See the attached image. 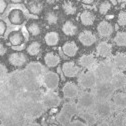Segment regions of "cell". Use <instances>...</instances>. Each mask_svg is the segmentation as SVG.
<instances>
[{"label":"cell","mask_w":126,"mask_h":126,"mask_svg":"<svg viewBox=\"0 0 126 126\" xmlns=\"http://www.w3.org/2000/svg\"><path fill=\"white\" fill-rule=\"evenodd\" d=\"M77 112L78 108L75 102H66L65 104H63L62 108L56 114V121L62 126L68 125L71 122L72 118L77 114Z\"/></svg>","instance_id":"obj_1"},{"label":"cell","mask_w":126,"mask_h":126,"mask_svg":"<svg viewBox=\"0 0 126 126\" xmlns=\"http://www.w3.org/2000/svg\"><path fill=\"white\" fill-rule=\"evenodd\" d=\"M93 72L97 78V81H110L115 74L116 69L113 66L111 60L106 59L102 62H99L98 66Z\"/></svg>","instance_id":"obj_2"},{"label":"cell","mask_w":126,"mask_h":126,"mask_svg":"<svg viewBox=\"0 0 126 126\" xmlns=\"http://www.w3.org/2000/svg\"><path fill=\"white\" fill-rule=\"evenodd\" d=\"M93 93L97 101H107L111 100L115 89L110 81H97L95 87L93 88Z\"/></svg>","instance_id":"obj_3"},{"label":"cell","mask_w":126,"mask_h":126,"mask_svg":"<svg viewBox=\"0 0 126 126\" xmlns=\"http://www.w3.org/2000/svg\"><path fill=\"white\" fill-rule=\"evenodd\" d=\"M96 103H97V99L95 95H94L93 92H90V91H84L83 93L79 94L76 102L78 111L81 110L82 112L93 111Z\"/></svg>","instance_id":"obj_4"},{"label":"cell","mask_w":126,"mask_h":126,"mask_svg":"<svg viewBox=\"0 0 126 126\" xmlns=\"http://www.w3.org/2000/svg\"><path fill=\"white\" fill-rule=\"evenodd\" d=\"M97 83V78L93 71L84 70L79 73L77 76V84L79 88H82L83 90H89L93 89Z\"/></svg>","instance_id":"obj_5"},{"label":"cell","mask_w":126,"mask_h":126,"mask_svg":"<svg viewBox=\"0 0 126 126\" xmlns=\"http://www.w3.org/2000/svg\"><path fill=\"white\" fill-rule=\"evenodd\" d=\"M77 64L80 66V68H83L89 71H94L99 64V60L95 53L88 52V53L82 54L78 58Z\"/></svg>","instance_id":"obj_6"},{"label":"cell","mask_w":126,"mask_h":126,"mask_svg":"<svg viewBox=\"0 0 126 126\" xmlns=\"http://www.w3.org/2000/svg\"><path fill=\"white\" fill-rule=\"evenodd\" d=\"M41 83L47 91H55L60 84V76L55 71H47L42 76Z\"/></svg>","instance_id":"obj_7"},{"label":"cell","mask_w":126,"mask_h":126,"mask_svg":"<svg viewBox=\"0 0 126 126\" xmlns=\"http://www.w3.org/2000/svg\"><path fill=\"white\" fill-rule=\"evenodd\" d=\"M114 108L115 107H114L113 103L110 100H107V101H97L95 107H94L93 112L98 116V118L106 119V118L110 117L113 114Z\"/></svg>","instance_id":"obj_8"},{"label":"cell","mask_w":126,"mask_h":126,"mask_svg":"<svg viewBox=\"0 0 126 126\" xmlns=\"http://www.w3.org/2000/svg\"><path fill=\"white\" fill-rule=\"evenodd\" d=\"M6 60L8 64L14 68H22L28 63V57L21 51H12L8 53Z\"/></svg>","instance_id":"obj_9"},{"label":"cell","mask_w":126,"mask_h":126,"mask_svg":"<svg viewBox=\"0 0 126 126\" xmlns=\"http://www.w3.org/2000/svg\"><path fill=\"white\" fill-rule=\"evenodd\" d=\"M61 71L65 78H67V79H73V78L79 75V73L81 72V68L75 61L67 60V61L62 62Z\"/></svg>","instance_id":"obj_10"},{"label":"cell","mask_w":126,"mask_h":126,"mask_svg":"<svg viewBox=\"0 0 126 126\" xmlns=\"http://www.w3.org/2000/svg\"><path fill=\"white\" fill-rule=\"evenodd\" d=\"M77 40L83 47H91L97 42V35L93 30L84 29L77 34Z\"/></svg>","instance_id":"obj_11"},{"label":"cell","mask_w":126,"mask_h":126,"mask_svg":"<svg viewBox=\"0 0 126 126\" xmlns=\"http://www.w3.org/2000/svg\"><path fill=\"white\" fill-rule=\"evenodd\" d=\"M95 54L98 58L104 60L109 59L113 54V45L108 40H101L97 43L95 47Z\"/></svg>","instance_id":"obj_12"},{"label":"cell","mask_w":126,"mask_h":126,"mask_svg":"<svg viewBox=\"0 0 126 126\" xmlns=\"http://www.w3.org/2000/svg\"><path fill=\"white\" fill-rule=\"evenodd\" d=\"M61 93L65 99H76L79 96V86L74 81H66L61 87Z\"/></svg>","instance_id":"obj_13"},{"label":"cell","mask_w":126,"mask_h":126,"mask_svg":"<svg viewBox=\"0 0 126 126\" xmlns=\"http://www.w3.org/2000/svg\"><path fill=\"white\" fill-rule=\"evenodd\" d=\"M96 32L100 38H109L114 32V26L108 20H101L96 25Z\"/></svg>","instance_id":"obj_14"},{"label":"cell","mask_w":126,"mask_h":126,"mask_svg":"<svg viewBox=\"0 0 126 126\" xmlns=\"http://www.w3.org/2000/svg\"><path fill=\"white\" fill-rule=\"evenodd\" d=\"M42 59L44 62V65L49 69H54V68L58 67V65L61 63V57L55 51L45 52L42 56Z\"/></svg>","instance_id":"obj_15"},{"label":"cell","mask_w":126,"mask_h":126,"mask_svg":"<svg viewBox=\"0 0 126 126\" xmlns=\"http://www.w3.org/2000/svg\"><path fill=\"white\" fill-rule=\"evenodd\" d=\"M42 102L47 108H57L61 103V98L55 91H47L42 97Z\"/></svg>","instance_id":"obj_16"},{"label":"cell","mask_w":126,"mask_h":126,"mask_svg":"<svg viewBox=\"0 0 126 126\" xmlns=\"http://www.w3.org/2000/svg\"><path fill=\"white\" fill-rule=\"evenodd\" d=\"M61 50L65 56L69 57V58H74L75 56H77L78 52H79L80 48L78 43L74 40H67L61 46Z\"/></svg>","instance_id":"obj_17"},{"label":"cell","mask_w":126,"mask_h":126,"mask_svg":"<svg viewBox=\"0 0 126 126\" xmlns=\"http://www.w3.org/2000/svg\"><path fill=\"white\" fill-rule=\"evenodd\" d=\"M111 62L116 71H126V51H117L112 55Z\"/></svg>","instance_id":"obj_18"},{"label":"cell","mask_w":126,"mask_h":126,"mask_svg":"<svg viewBox=\"0 0 126 126\" xmlns=\"http://www.w3.org/2000/svg\"><path fill=\"white\" fill-rule=\"evenodd\" d=\"M78 25L73 19H67L63 22L61 26V31L62 33L67 37H73L78 34Z\"/></svg>","instance_id":"obj_19"},{"label":"cell","mask_w":126,"mask_h":126,"mask_svg":"<svg viewBox=\"0 0 126 126\" xmlns=\"http://www.w3.org/2000/svg\"><path fill=\"white\" fill-rule=\"evenodd\" d=\"M111 102L113 103L114 107L118 109L119 111H124L126 109V91L123 90L115 91L111 98Z\"/></svg>","instance_id":"obj_20"},{"label":"cell","mask_w":126,"mask_h":126,"mask_svg":"<svg viewBox=\"0 0 126 126\" xmlns=\"http://www.w3.org/2000/svg\"><path fill=\"white\" fill-rule=\"evenodd\" d=\"M95 20H96V15L90 9H84L79 14V21L83 26L86 27L92 26L95 23Z\"/></svg>","instance_id":"obj_21"},{"label":"cell","mask_w":126,"mask_h":126,"mask_svg":"<svg viewBox=\"0 0 126 126\" xmlns=\"http://www.w3.org/2000/svg\"><path fill=\"white\" fill-rule=\"evenodd\" d=\"M8 20L12 25H21L25 22V14L21 9L14 8L8 14Z\"/></svg>","instance_id":"obj_22"},{"label":"cell","mask_w":126,"mask_h":126,"mask_svg":"<svg viewBox=\"0 0 126 126\" xmlns=\"http://www.w3.org/2000/svg\"><path fill=\"white\" fill-rule=\"evenodd\" d=\"M110 83L112 84L115 91L124 89L126 87V74L124 72L116 71L112 77V79L110 80Z\"/></svg>","instance_id":"obj_23"},{"label":"cell","mask_w":126,"mask_h":126,"mask_svg":"<svg viewBox=\"0 0 126 126\" xmlns=\"http://www.w3.org/2000/svg\"><path fill=\"white\" fill-rule=\"evenodd\" d=\"M7 41L11 46H21L25 43V36L20 30L11 31L7 37Z\"/></svg>","instance_id":"obj_24"},{"label":"cell","mask_w":126,"mask_h":126,"mask_svg":"<svg viewBox=\"0 0 126 126\" xmlns=\"http://www.w3.org/2000/svg\"><path fill=\"white\" fill-rule=\"evenodd\" d=\"M44 42L45 44L48 46V47H56L59 45L60 43V34L58 31L56 30H50V31H47V32L44 34Z\"/></svg>","instance_id":"obj_25"},{"label":"cell","mask_w":126,"mask_h":126,"mask_svg":"<svg viewBox=\"0 0 126 126\" xmlns=\"http://www.w3.org/2000/svg\"><path fill=\"white\" fill-rule=\"evenodd\" d=\"M25 27H26V30L29 33V35L32 36V37H38L42 32L41 23L38 20H35V19L28 20L25 24Z\"/></svg>","instance_id":"obj_26"},{"label":"cell","mask_w":126,"mask_h":126,"mask_svg":"<svg viewBox=\"0 0 126 126\" xmlns=\"http://www.w3.org/2000/svg\"><path fill=\"white\" fill-rule=\"evenodd\" d=\"M26 4V8L28 9V11L32 14V15H36L39 16L41 15V13L44 10V5L45 2L43 1H38V0H33V1H26L24 2Z\"/></svg>","instance_id":"obj_27"},{"label":"cell","mask_w":126,"mask_h":126,"mask_svg":"<svg viewBox=\"0 0 126 126\" xmlns=\"http://www.w3.org/2000/svg\"><path fill=\"white\" fill-rule=\"evenodd\" d=\"M41 51H42V44H41V42H39L37 40L30 41L26 45V48H25V52L30 57L38 56L41 53Z\"/></svg>","instance_id":"obj_28"},{"label":"cell","mask_w":126,"mask_h":126,"mask_svg":"<svg viewBox=\"0 0 126 126\" xmlns=\"http://www.w3.org/2000/svg\"><path fill=\"white\" fill-rule=\"evenodd\" d=\"M61 10L66 16H74L78 12V5L74 1L66 0V1H63L61 3Z\"/></svg>","instance_id":"obj_29"},{"label":"cell","mask_w":126,"mask_h":126,"mask_svg":"<svg viewBox=\"0 0 126 126\" xmlns=\"http://www.w3.org/2000/svg\"><path fill=\"white\" fill-rule=\"evenodd\" d=\"M44 21L46 22V24H48L49 26H55L58 24L60 16H59V13L54 10V9H50V10H47L44 13Z\"/></svg>","instance_id":"obj_30"},{"label":"cell","mask_w":126,"mask_h":126,"mask_svg":"<svg viewBox=\"0 0 126 126\" xmlns=\"http://www.w3.org/2000/svg\"><path fill=\"white\" fill-rule=\"evenodd\" d=\"M80 117L83 119L84 123L88 126H93L98 122V116L93 111H86L80 114Z\"/></svg>","instance_id":"obj_31"},{"label":"cell","mask_w":126,"mask_h":126,"mask_svg":"<svg viewBox=\"0 0 126 126\" xmlns=\"http://www.w3.org/2000/svg\"><path fill=\"white\" fill-rule=\"evenodd\" d=\"M113 42L118 47H126V31L120 30L117 31L113 36Z\"/></svg>","instance_id":"obj_32"},{"label":"cell","mask_w":126,"mask_h":126,"mask_svg":"<svg viewBox=\"0 0 126 126\" xmlns=\"http://www.w3.org/2000/svg\"><path fill=\"white\" fill-rule=\"evenodd\" d=\"M27 72L31 76L37 77V76H40L41 73L43 72V67H42V65L40 64V63H38V62H32V63H30V64L28 65Z\"/></svg>","instance_id":"obj_33"},{"label":"cell","mask_w":126,"mask_h":126,"mask_svg":"<svg viewBox=\"0 0 126 126\" xmlns=\"http://www.w3.org/2000/svg\"><path fill=\"white\" fill-rule=\"evenodd\" d=\"M113 126H126V112L118 111L112 117Z\"/></svg>","instance_id":"obj_34"},{"label":"cell","mask_w":126,"mask_h":126,"mask_svg":"<svg viewBox=\"0 0 126 126\" xmlns=\"http://www.w3.org/2000/svg\"><path fill=\"white\" fill-rule=\"evenodd\" d=\"M112 9V4L110 1H100L97 4V12L101 16H106Z\"/></svg>","instance_id":"obj_35"},{"label":"cell","mask_w":126,"mask_h":126,"mask_svg":"<svg viewBox=\"0 0 126 126\" xmlns=\"http://www.w3.org/2000/svg\"><path fill=\"white\" fill-rule=\"evenodd\" d=\"M117 24L120 27H126V9H121L117 14Z\"/></svg>","instance_id":"obj_36"},{"label":"cell","mask_w":126,"mask_h":126,"mask_svg":"<svg viewBox=\"0 0 126 126\" xmlns=\"http://www.w3.org/2000/svg\"><path fill=\"white\" fill-rule=\"evenodd\" d=\"M6 30H7V24L2 19H0V37H2L5 34Z\"/></svg>","instance_id":"obj_37"},{"label":"cell","mask_w":126,"mask_h":126,"mask_svg":"<svg viewBox=\"0 0 126 126\" xmlns=\"http://www.w3.org/2000/svg\"><path fill=\"white\" fill-rule=\"evenodd\" d=\"M94 126H113V124L110 122V121H108L107 119H101V120H99Z\"/></svg>","instance_id":"obj_38"},{"label":"cell","mask_w":126,"mask_h":126,"mask_svg":"<svg viewBox=\"0 0 126 126\" xmlns=\"http://www.w3.org/2000/svg\"><path fill=\"white\" fill-rule=\"evenodd\" d=\"M7 5H8V3L6 0H0V15H2L5 12Z\"/></svg>","instance_id":"obj_39"},{"label":"cell","mask_w":126,"mask_h":126,"mask_svg":"<svg viewBox=\"0 0 126 126\" xmlns=\"http://www.w3.org/2000/svg\"><path fill=\"white\" fill-rule=\"evenodd\" d=\"M6 50H7V48H6V46L0 41V56H3L5 53H6Z\"/></svg>","instance_id":"obj_40"},{"label":"cell","mask_w":126,"mask_h":126,"mask_svg":"<svg viewBox=\"0 0 126 126\" xmlns=\"http://www.w3.org/2000/svg\"><path fill=\"white\" fill-rule=\"evenodd\" d=\"M81 4H84V5H89V6H92L95 4V1L94 0H82L80 2Z\"/></svg>","instance_id":"obj_41"},{"label":"cell","mask_w":126,"mask_h":126,"mask_svg":"<svg viewBox=\"0 0 126 126\" xmlns=\"http://www.w3.org/2000/svg\"><path fill=\"white\" fill-rule=\"evenodd\" d=\"M28 126H42L39 122H36V121H34V122H31V123H29L28 124Z\"/></svg>","instance_id":"obj_42"},{"label":"cell","mask_w":126,"mask_h":126,"mask_svg":"<svg viewBox=\"0 0 126 126\" xmlns=\"http://www.w3.org/2000/svg\"><path fill=\"white\" fill-rule=\"evenodd\" d=\"M11 3L18 4V3H23V1H22V0H11Z\"/></svg>","instance_id":"obj_43"},{"label":"cell","mask_w":126,"mask_h":126,"mask_svg":"<svg viewBox=\"0 0 126 126\" xmlns=\"http://www.w3.org/2000/svg\"><path fill=\"white\" fill-rule=\"evenodd\" d=\"M110 2H111L112 5H117V4H118V2H117V1H114V0H111Z\"/></svg>","instance_id":"obj_44"},{"label":"cell","mask_w":126,"mask_h":126,"mask_svg":"<svg viewBox=\"0 0 126 126\" xmlns=\"http://www.w3.org/2000/svg\"><path fill=\"white\" fill-rule=\"evenodd\" d=\"M49 126H62V125H60L59 123H57V124H55V123H52V124H50Z\"/></svg>","instance_id":"obj_45"},{"label":"cell","mask_w":126,"mask_h":126,"mask_svg":"<svg viewBox=\"0 0 126 126\" xmlns=\"http://www.w3.org/2000/svg\"><path fill=\"white\" fill-rule=\"evenodd\" d=\"M0 126H4V125H2V124H0Z\"/></svg>","instance_id":"obj_46"}]
</instances>
